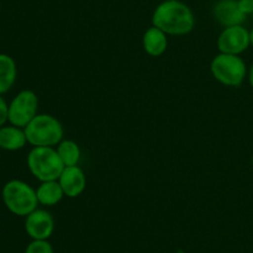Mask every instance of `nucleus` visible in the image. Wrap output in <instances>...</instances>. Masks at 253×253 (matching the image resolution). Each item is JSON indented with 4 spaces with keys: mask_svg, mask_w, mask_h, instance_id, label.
I'll return each mask as SVG.
<instances>
[{
    "mask_svg": "<svg viewBox=\"0 0 253 253\" xmlns=\"http://www.w3.org/2000/svg\"><path fill=\"white\" fill-rule=\"evenodd\" d=\"M153 26L167 35H187L194 29L195 17L192 9L179 0H166L155 9Z\"/></svg>",
    "mask_w": 253,
    "mask_h": 253,
    "instance_id": "nucleus-1",
    "label": "nucleus"
},
{
    "mask_svg": "<svg viewBox=\"0 0 253 253\" xmlns=\"http://www.w3.org/2000/svg\"><path fill=\"white\" fill-rule=\"evenodd\" d=\"M27 142L34 147H53L63 138V126L54 116L37 114L24 127Z\"/></svg>",
    "mask_w": 253,
    "mask_h": 253,
    "instance_id": "nucleus-2",
    "label": "nucleus"
},
{
    "mask_svg": "<svg viewBox=\"0 0 253 253\" xmlns=\"http://www.w3.org/2000/svg\"><path fill=\"white\" fill-rule=\"evenodd\" d=\"M2 202L10 212L17 216H27L37 209L36 190L27 183L19 179L7 182L2 188Z\"/></svg>",
    "mask_w": 253,
    "mask_h": 253,
    "instance_id": "nucleus-3",
    "label": "nucleus"
},
{
    "mask_svg": "<svg viewBox=\"0 0 253 253\" xmlns=\"http://www.w3.org/2000/svg\"><path fill=\"white\" fill-rule=\"evenodd\" d=\"M27 167L35 178L41 182L58 180L63 162L53 147H34L27 156Z\"/></svg>",
    "mask_w": 253,
    "mask_h": 253,
    "instance_id": "nucleus-4",
    "label": "nucleus"
},
{
    "mask_svg": "<svg viewBox=\"0 0 253 253\" xmlns=\"http://www.w3.org/2000/svg\"><path fill=\"white\" fill-rule=\"evenodd\" d=\"M211 73L216 81L227 86H239L247 74L246 63L239 54L221 53L211 61Z\"/></svg>",
    "mask_w": 253,
    "mask_h": 253,
    "instance_id": "nucleus-5",
    "label": "nucleus"
},
{
    "mask_svg": "<svg viewBox=\"0 0 253 253\" xmlns=\"http://www.w3.org/2000/svg\"><path fill=\"white\" fill-rule=\"evenodd\" d=\"M39 110V98L32 90H22L12 99L9 105V123L24 128Z\"/></svg>",
    "mask_w": 253,
    "mask_h": 253,
    "instance_id": "nucleus-6",
    "label": "nucleus"
},
{
    "mask_svg": "<svg viewBox=\"0 0 253 253\" xmlns=\"http://www.w3.org/2000/svg\"><path fill=\"white\" fill-rule=\"evenodd\" d=\"M251 44L250 31L242 25L225 27L217 39V47L221 53L241 54Z\"/></svg>",
    "mask_w": 253,
    "mask_h": 253,
    "instance_id": "nucleus-7",
    "label": "nucleus"
},
{
    "mask_svg": "<svg viewBox=\"0 0 253 253\" xmlns=\"http://www.w3.org/2000/svg\"><path fill=\"white\" fill-rule=\"evenodd\" d=\"M25 230L32 240H48L54 230L53 217L46 210H34L26 216Z\"/></svg>",
    "mask_w": 253,
    "mask_h": 253,
    "instance_id": "nucleus-8",
    "label": "nucleus"
},
{
    "mask_svg": "<svg viewBox=\"0 0 253 253\" xmlns=\"http://www.w3.org/2000/svg\"><path fill=\"white\" fill-rule=\"evenodd\" d=\"M58 182L63 189L64 195L68 198H77L84 192L86 185V178L82 168L78 166H69L64 167Z\"/></svg>",
    "mask_w": 253,
    "mask_h": 253,
    "instance_id": "nucleus-9",
    "label": "nucleus"
},
{
    "mask_svg": "<svg viewBox=\"0 0 253 253\" xmlns=\"http://www.w3.org/2000/svg\"><path fill=\"white\" fill-rule=\"evenodd\" d=\"M215 19L224 27L242 25L246 15L241 11L237 0H219L212 9Z\"/></svg>",
    "mask_w": 253,
    "mask_h": 253,
    "instance_id": "nucleus-10",
    "label": "nucleus"
},
{
    "mask_svg": "<svg viewBox=\"0 0 253 253\" xmlns=\"http://www.w3.org/2000/svg\"><path fill=\"white\" fill-rule=\"evenodd\" d=\"M143 49L152 57H160L168 47L167 34L158 27L152 26L145 32L142 39Z\"/></svg>",
    "mask_w": 253,
    "mask_h": 253,
    "instance_id": "nucleus-11",
    "label": "nucleus"
},
{
    "mask_svg": "<svg viewBox=\"0 0 253 253\" xmlns=\"http://www.w3.org/2000/svg\"><path fill=\"white\" fill-rule=\"evenodd\" d=\"M27 143L24 128L17 126H1L0 127V148L5 151H17L24 148Z\"/></svg>",
    "mask_w": 253,
    "mask_h": 253,
    "instance_id": "nucleus-12",
    "label": "nucleus"
},
{
    "mask_svg": "<svg viewBox=\"0 0 253 253\" xmlns=\"http://www.w3.org/2000/svg\"><path fill=\"white\" fill-rule=\"evenodd\" d=\"M36 195L40 204L44 207H53L61 202L64 197V192L58 180H47L41 182V185L36 189Z\"/></svg>",
    "mask_w": 253,
    "mask_h": 253,
    "instance_id": "nucleus-13",
    "label": "nucleus"
},
{
    "mask_svg": "<svg viewBox=\"0 0 253 253\" xmlns=\"http://www.w3.org/2000/svg\"><path fill=\"white\" fill-rule=\"evenodd\" d=\"M16 63L9 54L0 53V95L11 89L16 81Z\"/></svg>",
    "mask_w": 253,
    "mask_h": 253,
    "instance_id": "nucleus-14",
    "label": "nucleus"
},
{
    "mask_svg": "<svg viewBox=\"0 0 253 253\" xmlns=\"http://www.w3.org/2000/svg\"><path fill=\"white\" fill-rule=\"evenodd\" d=\"M57 152L64 167L78 166L79 160H81V148L77 142L72 140L61 141L57 146Z\"/></svg>",
    "mask_w": 253,
    "mask_h": 253,
    "instance_id": "nucleus-15",
    "label": "nucleus"
},
{
    "mask_svg": "<svg viewBox=\"0 0 253 253\" xmlns=\"http://www.w3.org/2000/svg\"><path fill=\"white\" fill-rule=\"evenodd\" d=\"M25 253H53V249L47 240H32Z\"/></svg>",
    "mask_w": 253,
    "mask_h": 253,
    "instance_id": "nucleus-16",
    "label": "nucleus"
},
{
    "mask_svg": "<svg viewBox=\"0 0 253 253\" xmlns=\"http://www.w3.org/2000/svg\"><path fill=\"white\" fill-rule=\"evenodd\" d=\"M6 121H9V105L4 98L0 96V127L5 125Z\"/></svg>",
    "mask_w": 253,
    "mask_h": 253,
    "instance_id": "nucleus-17",
    "label": "nucleus"
},
{
    "mask_svg": "<svg viewBox=\"0 0 253 253\" xmlns=\"http://www.w3.org/2000/svg\"><path fill=\"white\" fill-rule=\"evenodd\" d=\"M239 6L241 11L245 15H252L253 14V0H237Z\"/></svg>",
    "mask_w": 253,
    "mask_h": 253,
    "instance_id": "nucleus-18",
    "label": "nucleus"
},
{
    "mask_svg": "<svg viewBox=\"0 0 253 253\" xmlns=\"http://www.w3.org/2000/svg\"><path fill=\"white\" fill-rule=\"evenodd\" d=\"M249 79H250V84H251V86L253 88V66L251 67V69H250L249 72Z\"/></svg>",
    "mask_w": 253,
    "mask_h": 253,
    "instance_id": "nucleus-19",
    "label": "nucleus"
},
{
    "mask_svg": "<svg viewBox=\"0 0 253 253\" xmlns=\"http://www.w3.org/2000/svg\"><path fill=\"white\" fill-rule=\"evenodd\" d=\"M250 39H251V44L253 46V29L250 31Z\"/></svg>",
    "mask_w": 253,
    "mask_h": 253,
    "instance_id": "nucleus-20",
    "label": "nucleus"
},
{
    "mask_svg": "<svg viewBox=\"0 0 253 253\" xmlns=\"http://www.w3.org/2000/svg\"><path fill=\"white\" fill-rule=\"evenodd\" d=\"M252 165H253V156H252Z\"/></svg>",
    "mask_w": 253,
    "mask_h": 253,
    "instance_id": "nucleus-21",
    "label": "nucleus"
},
{
    "mask_svg": "<svg viewBox=\"0 0 253 253\" xmlns=\"http://www.w3.org/2000/svg\"><path fill=\"white\" fill-rule=\"evenodd\" d=\"M252 16H253V14H252Z\"/></svg>",
    "mask_w": 253,
    "mask_h": 253,
    "instance_id": "nucleus-22",
    "label": "nucleus"
}]
</instances>
